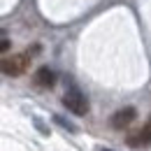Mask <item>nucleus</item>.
Masks as SVG:
<instances>
[{
  "label": "nucleus",
  "mask_w": 151,
  "mask_h": 151,
  "mask_svg": "<svg viewBox=\"0 0 151 151\" xmlns=\"http://www.w3.org/2000/svg\"><path fill=\"white\" fill-rule=\"evenodd\" d=\"M63 105L70 109L72 114H77V116H86L88 114V98L81 93L77 86H70L68 91H65V95H63Z\"/></svg>",
  "instance_id": "nucleus-1"
},
{
  "label": "nucleus",
  "mask_w": 151,
  "mask_h": 151,
  "mask_svg": "<svg viewBox=\"0 0 151 151\" xmlns=\"http://www.w3.org/2000/svg\"><path fill=\"white\" fill-rule=\"evenodd\" d=\"M30 65V56L28 54H14V56L0 58V72L7 77H19L28 70Z\"/></svg>",
  "instance_id": "nucleus-2"
},
{
  "label": "nucleus",
  "mask_w": 151,
  "mask_h": 151,
  "mask_svg": "<svg viewBox=\"0 0 151 151\" xmlns=\"http://www.w3.org/2000/svg\"><path fill=\"white\" fill-rule=\"evenodd\" d=\"M135 119H137V109H135V107H123V109H119V112L112 114L109 126H112L114 130H123V128L130 126Z\"/></svg>",
  "instance_id": "nucleus-3"
},
{
  "label": "nucleus",
  "mask_w": 151,
  "mask_h": 151,
  "mask_svg": "<svg viewBox=\"0 0 151 151\" xmlns=\"http://www.w3.org/2000/svg\"><path fill=\"white\" fill-rule=\"evenodd\" d=\"M128 144H130V147H149L151 144V116L147 119V123L135 132V135L128 137Z\"/></svg>",
  "instance_id": "nucleus-4"
},
{
  "label": "nucleus",
  "mask_w": 151,
  "mask_h": 151,
  "mask_svg": "<svg viewBox=\"0 0 151 151\" xmlns=\"http://www.w3.org/2000/svg\"><path fill=\"white\" fill-rule=\"evenodd\" d=\"M33 81H35V86H40V88H51L56 84V72L51 68H40V70H35V75H33Z\"/></svg>",
  "instance_id": "nucleus-5"
},
{
  "label": "nucleus",
  "mask_w": 151,
  "mask_h": 151,
  "mask_svg": "<svg viewBox=\"0 0 151 151\" xmlns=\"http://www.w3.org/2000/svg\"><path fill=\"white\" fill-rule=\"evenodd\" d=\"M54 119H56V123H60V126H63V128H68V130H77L75 126H72V123H68V121H65V119H60V116H54Z\"/></svg>",
  "instance_id": "nucleus-6"
},
{
  "label": "nucleus",
  "mask_w": 151,
  "mask_h": 151,
  "mask_svg": "<svg viewBox=\"0 0 151 151\" xmlns=\"http://www.w3.org/2000/svg\"><path fill=\"white\" fill-rule=\"evenodd\" d=\"M9 47H12V42H9V40H0V54H2V51H7Z\"/></svg>",
  "instance_id": "nucleus-7"
},
{
  "label": "nucleus",
  "mask_w": 151,
  "mask_h": 151,
  "mask_svg": "<svg viewBox=\"0 0 151 151\" xmlns=\"http://www.w3.org/2000/svg\"><path fill=\"white\" fill-rule=\"evenodd\" d=\"M102 151H114V149H102Z\"/></svg>",
  "instance_id": "nucleus-8"
}]
</instances>
